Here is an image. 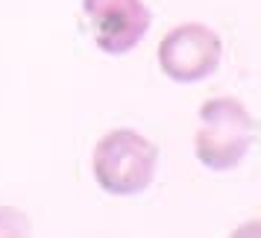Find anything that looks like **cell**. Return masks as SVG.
Here are the masks:
<instances>
[{"label": "cell", "mask_w": 261, "mask_h": 238, "mask_svg": "<svg viewBox=\"0 0 261 238\" xmlns=\"http://www.w3.org/2000/svg\"><path fill=\"white\" fill-rule=\"evenodd\" d=\"M159 147L135 130H112L94 147V179L112 197H135L150 188Z\"/></svg>", "instance_id": "6da1fadb"}, {"label": "cell", "mask_w": 261, "mask_h": 238, "mask_svg": "<svg viewBox=\"0 0 261 238\" xmlns=\"http://www.w3.org/2000/svg\"><path fill=\"white\" fill-rule=\"evenodd\" d=\"M223 41L205 24H179L159 41V68L173 83H202L220 65Z\"/></svg>", "instance_id": "3957f363"}, {"label": "cell", "mask_w": 261, "mask_h": 238, "mask_svg": "<svg viewBox=\"0 0 261 238\" xmlns=\"http://www.w3.org/2000/svg\"><path fill=\"white\" fill-rule=\"evenodd\" d=\"M83 12L97 47L112 56H123L138 47V41L153 24V15L144 0H83Z\"/></svg>", "instance_id": "277c9868"}, {"label": "cell", "mask_w": 261, "mask_h": 238, "mask_svg": "<svg viewBox=\"0 0 261 238\" xmlns=\"http://www.w3.org/2000/svg\"><path fill=\"white\" fill-rule=\"evenodd\" d=\"M255 141V118L232 97H212L200 106L194 153L208 171H232Z\"/></svg>", "instance_id": "7a4b0ae2"}, {"label": "cell", "mask_w": 261, "mask_h": 238, "mask_svg": "<svg viewBox=\"0 0 261 238\" xmlns=\"http://www.w3.org/2000/svg\"><path fill=\"white\" fill-rule=\"evenodd\" d=\"M33 226L21 209L15 206H0V235H30Z\"/></svg>", "instance_id": "5b68a950"}]
</instances>
